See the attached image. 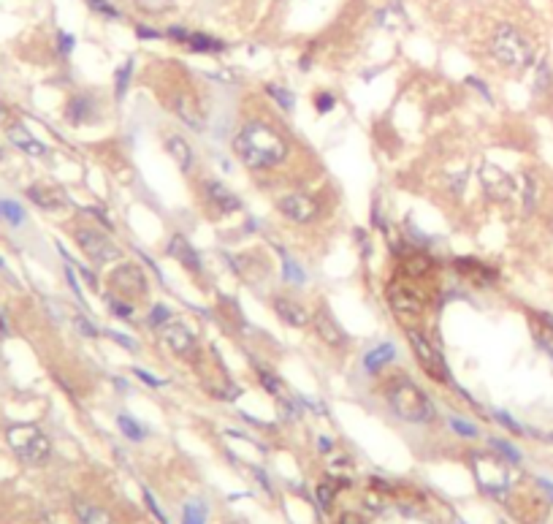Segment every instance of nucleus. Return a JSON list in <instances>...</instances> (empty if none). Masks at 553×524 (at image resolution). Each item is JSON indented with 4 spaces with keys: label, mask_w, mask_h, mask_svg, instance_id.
Listing matches in <instances>:
<instances>
[{
    "label": "nucleus",
    "mask_w": 553,
    "mask_h": 524,
    "mask_svg": "<svg viewBox=\"0 0 553 524\" xmlns=\"http://www.w3.org/2000/svg\"><path fill=\"white\" fill-rule=\"evenodd\" d=\"M201 191H203V201L215 209V215H230V212H239L242 209V198L236 193H230L228 188H225V182L203 180Z\"/></svg>",
    "instance_id": "nucleus-9"
},
{
    "label": "nucleus",
    "mask_w": 553,
    "mask_h": 524,
    "mask_svg": "<svg viewBox=\"0 0 553 524\" xmlns=\"http://www.w3.org/2000/svg\"><path fill=\"white\" fill-rule=\"evenodd\" d=\"M73 36H68V33H60L57 36V46H60V55H71L73 52Z\"/></svg>",
    "instance_id": "nucleus-50"
},
{
    "label": "nucleus",
    "mask_w": 553,
    "mask_h": 524,
    "mask_svg": "<svg viewBox=\"0 0 553 524\" xmlns=\"http://www.w3.org/2000/svg\"><path fill=\"white\" fill-rule=\"evenodd\" d=\"M407 337H410V343H412L415 359H418V364L423 367V373L429 375L432 381H437V383H447V381H450V373H447V364H445V359L440 356V351H437L420 331H407Z\"/></svg>",
    "instance_id": "nucleus-7"
},
{
    "label": "nucleus",
    "mask_w": 553,
    "mask_h": 524,
    "mask_svg": "<svg viewBox=\"0 0 553 524\" xmlns=\"http://www.w3.org/2000/svg\"><path fill=\"white\" fill-rule=\"evenodd\" d=\"M393 359H396V348H393L391 343H380L377 348L366 351L364 370L369 375H377V373H382V367H388Z\"/></svg>",
    "instance_id": "nucleus-21"
},
{
    "label": "nucleus",
    "mask_w": 553,
    "mask_h": 524,
    "mask_svg": "<svg viewBox=\"0 0 553 524\" xmlns=\"http://www.w3.org/2000/svg\"><path fill=\"white\" fill-rule=\"evenodd\" d=\"M385 397H388V405H391L393 413L399 415L402 421H407V424H429L434 418V405L426 397V391L418 383H412L410 378H405V375H396L388 383Z\"/></svg>",
    "instance_id": "nucleus-2"
},
{
    "label": "nucleus",
    "mask_w": 553,
    "mask_h": 524,
    "mask_svg": "<svg viewBox=\"0 0 553 524\" xmlns=\"http://www.w3.org/2000/svg\"><path fill=\"white\" fill-rule=\"evenodd\" d=\"M0 215L9 221V226H22L25 223V209L19 207L16 201H9V198L0 201Z\"/></svg>",
    "instance_id": "nucleus-34"
},
{
    "label": "nucleus",
    "mask_w": 553,
    "mask_h": 524,
    "mask_svg": "<svg viewBox=\"0 0 553 524\" xmlns=\"http://www.w3.org/2000/svg\"><path fill=\"white\" fill-rule=\"evenodd\" d=\"M106 337L108 340H114V343L120 345V348H125V351H138V343H136L133 337H128V334H122V331L117 329H106Z\"/></svg>",
    "instance_id": "nucleus-40"
},
{
    "label": "nucleus",
    "mask_w": 553,
    "mask_h": 524,
    "mask_svg": "<svg viewBox=\"0 0 553 524\" xmlns=\"http://www.w3.org/2000/svg\"><path fill=\"white\" fill-rule=\"evenodd\" d=\"M6 438H9L14 454L25 465H44L52 454V443L36 424H14V427H9Z\"/></svg>",
    "instance_id": "nucleus-4"
},
{
    "label": "nucleus",
    "mask_w": 553,
    "mask_h": 524,
    "mask_svg": "<svg viewBox=\"0 0 553 524\" xmlns=\"http://www.w3.org/2000/svg\"><path fill=\"white\" fill-rule=\"evenodd\" d=\"M339 524H364V522H361V516H358V513H342Z\"/></svg>",
    "instance_id": "nucleus-53"
},
{
    "label": "nucleus",
    "mask_w": 553,
    "mask_h": 524,
    "mask_svg": "<svg viewBox=\"0 0 553 524\" xmlns=\"http://www.w3.org/2000/svg\"><path fill=\"white\" fill-rule=\"evenodd\" d=\"M73 513L81 524H111V516H108L103 508H98L93 503H84V500H76L73 503Z\"/></svg>",
    "instance_id": "nucleus-24"
},
{
    "label": "nucleus",
    "mask_w": 553,
    "mask_h": 524,
    "mask_svg": "<svg viewBox=\"0 0 553 524\" xmlns=\"http://www.w3.org/2000/svg\"><path fill=\"white\" fill-rule=\"evenodd\" d=\"M163 147H166V152L171 155V161L179 166L182 174H190V171H193L196 155H193V147L188 144V138L179 136V133H168V136L163 138Z\"/></svg>",
    "instance_id": "nucleus-17"
},
{
    "label": "nucleus",
    "mask_w": 553,
    "mask_h": 524,
    "mask_svg": "<svg viewBox=\"0 0 553 524\" xmlns=\"http://www.w3.org/2000/svg\"><path fill=\"white\" fill-rule=\"evenodd\" d=\"M73 269H79L81 280H87V286H90V288H98V280H95V275L90 272V269H84V266H73Z\"/></svg>",
    "instance_id": "nucleus-52"
},
{
    "label": "nucleus",
    "mask_w": 553,
    "mask_h": 524,
    "mask_svg": "<svg viewBox=\"0 0 553 524\" xmlns=\"http://www.w3.org/2000/svg\"><path fill=\"white\" fill-rule=\"evenodd\" d=\"M108 286H111V293H117L122 299L133 302V299H141L147 293V277H144L141 266H136V263H120L108 275Z\"/></svg>",
    "instance_id": "nucleus-6"
},
{
    "label": "nucleus",
    "mask_w": 553,
    "mask_h": 524,
    "mask_svg": "<svg viewBox=\"0 0 553 524\" xmlns=\"http://www.w3.org/2000/svg\"><path fill=\"white\" fill-rule=\"evenodd\" d=\"M274 313L280 316V321H285V323L293 326V329H304L307 323H312L310 313H307L298 302L288 299V296H277V299H274Z\"/></svg>",
    "instance_id": "nucleus-20"
},
{
    "label": "nucleus",
    "mask_w": 553,
    "mask_h": 524,
    "mask_svg": "<svg viewBox=\"0 0 553 524\" xmlns=\"http://www.w3.org/2000/svg\"><path fill=\"white\" fill-rule=\"evenodd\" d=\"M87 6L93 9L98 16H106V19H120V9L114 6V3H108V0H87Z\"/></svg>",
    "instance_id": "nucleus-38"
},
{
    "label": "nucleus",
    "mask_w": 553,
    "mask_h": 524,
    "mask_svg": "<svg viewBox=\"0 0 553 524\" xmlns=\"http://www.w3.org/2000/svg\"><path fill=\"white\" fill-rule=\"evenodd\" d=\"M117 427H120V432L131 443H141L144 438H147V427H141V424H138V421H136L131 413H120V415H117Z\"/></svg>",
    "instance_id": "nucleus-28"
},
{
    "label": "nucleus",
    "mask_w": 553,
    "mask_h": 524,
    "mask_svg": "<svg viewBox=\"0 0 553 524\" xmlns=\"http://www.w3.org/2000/svg\"><path fill=\"white\" fill-rule=\"evenodd\" d=\"M131 373H133L136 378H138V381H141V383H147V386H155V388L166 386V381H163V378H155V375H152V373H147V370H141V367H133V370H131Z\"/></svg>",
    "instance_id": "nucleus-44"
},
{
    "label": "nucleus",
    "mask_w": 553,
    "mask_h": 524,
    "mask_svg": "<svg viewBox=\"0 0 553 524\" xmlns=\"http://www.w3.org/2000/svg\"><path fill=\"white\" fill-rule=\"evenodd\" d=\"M95 114V101L90 96H73L66 106V117L71 125H81Z\"/></svg>",
    "instance_id": "nucleus-23"
},
{
    "label": "nucleus",
    "mask_w": 553,
    "mask_h": 524,
    "mask_svg": "<svg viewBox=\"0 0 553 524\" xmlns=\"http://www.w3.org/2000/svg\"><path fill=\"white\" fill-rule=\"evenodd\" d=\"M266 93H269L280 106H283V111H293V106H296V98H293V93L288 90V87H280V84H266Z\"/></svg>",
    "instance_id": "nucleus-33"
},
{
    "label": "nucleus",
    "mask_w": 553,
    "mask_h": 524,
    "mask_svg": "<svg viewBox=\"0 0 553 524\" xmlns=\"http://www.w3.org/2000/svg\"><path fill=\"white\" fill-rule=\"evenodd\" d=\"M312 326L318 331V337L323 340L325 345H331V348H342V345H347V334L342 331L334 316L328 313V307H320L315 316H312Z\"/></svg>",
    "instance_id": "nucleus-15"
},
{
    "label": "nucleus",
    "mask_w": 553,
    "mask_h": 524,
    "mask_svg": "<svg viewBox=\"0 0 553 524\" xmlns=\"http://www.w3.org/2000/svg\"><path fill=\"white\" fill-rule=\"evenodd\" d=\"M453 266H456V272H459V275L470 277L475 286H480V288H488V286H494V283L499 280V272H497L494 266L477 261V258H472V256H461V258L453 261Z\"/></svg>",
    "instance_id": "nucleus-11"
},
{
    "label": "nucleus",
    "mask_w": 553,
    "mask_h": 524,
    "mask_svg": "<svg viewBox=\"0 0 553 524\" xmlns=\"http://www.w3.org/2000/svg\"><path fill=\"white\" fill-rule=\"evenodd\" d=\"M318 448H320V451H325V454H328V451H331V448H334V443H331V438H320V440H318Z\"/></svg>",
    "instance_id": "nucleus-55"
},
{
    "label": "nucleus",
    "mask_w": 553,
    "mask_h": 524,
    "mask_svg": "<svg viewBox=\"0 0 553 524\" xmlns=\"http://www.w3.org/2000/svg\"><path fill=\"white\" fill-rule=\"evenodd\" d=\"M171 323V307H166V304H152V310H149L147 316V326L149 329H163V326H168Z\"/></svg>",
    "instance_id": "nucleus-32"
},
{
    "label": "nucleus",
    "mask_w": 553,
    "mask_h": 524,
    "mask_svg": "<svg viewBox=\"0 0 553 524\" xmlns=\"http://www.w3.org/2000/svg\"><path fill=\"white\" fill-rule=\"evenodd\" d=\"M537 207V180L534 174H524V212Z\"/></svg>",
    "instance_id": "nucleus-37"
},
{
    "label": "nucleus",
    "mask_w": 553,
    "mask_h": 524,
    "mask_svg": "<svg viewBox=\"0 0 553 524\" xmlns=\"http://www.w3.org/2000/svg\"><path fill=\"white\" fill-rule=\"evenodd\" d=\"M171 109H174L176 117L188 125V128H193V131H203V128H206L203 109L198 106V101L190 96V93H176V96L171 98Z\"/></svg>",
    "instance_id": "nucleus-14"
},
{
    "label": "nucleus",
    "mask_w": 553,
    "mask_h": 524,
    "mask_svg": "<svg viewBox=\"0 0 553 524\" xmlns=\"http://www.w3.org/2000/svg\"><path fill=\"white\" fill-rule=\"evenodd\" d=\"M288 138L283 131H277L269 120H250L242 125V131L233 138V152L247 168L266 171L280 166L288 158Z\"/></svg>",
    "instance_id": "nucleus-1"
},
{
    "label": "nucleus",
    "mask_w": 553,
    "mask_h": 524,
    "mask_svg": "<svg viewBox=\"0 0 553 524\" xmlns=\"http://www.w3.org/2000/svg\"><path fill=\"white\" fill-rule=\"evenodd\" d=\"M185 46H190L196 55H220V52H225L228 49V44L215 39V36H209V33H190V39Z\"/></svg>",
    "instance_id": "nucleus-22"
},
{
    "label": "nucleus",
    "mask_w": 553,
    "mask_h": 524,
    "mask_svg": "<svg viewBox=\"0 0 553 524\" xmlns=\"http://www.w3.org/2000/svg\"><path fill=\"white\" fill-rule=\"evenodd\" d=\"M166 36H168L171 41H176V44H188L190 30H188V28H182V25H171V28L166 30Z\"/></svg>",
    "instance_id": "nucleus-46"
},
{
    "label": "nucleus",
    "mask_w": 553,
    "mask_h": 524,
    "mask_svg": "<svg viewBox=\"0 0 553 524\" xmlns=\"http://www.w3.org/2000/svg\"><path fill=\"white\" fill-rule=\"evenodd\" d=\"M6 133H9V141H11L16 150H22L25 155L30 158H44L46 155V144L39 141V138L33 136L27 128L22 125H6Z\"/></svg>",
    "instance_id": "nucleus-19"
},
{
    "label": "nucleus",
    "mask_w": 553,
    "mask_h": 524,
    "mask_svg": "<svg viewBox=\"0 0 553 524\" xmlns=\"http://www.w3.org/2000/svg\"><path fill=\"white\" fill-rule=\"evenodd\" d=\"M537 318H540V321H542V326H545V329L553 331V316H551V313H545V310H540V313H537Z\"/></svg>",
    "instance_id": "nucleus-54"
},
{
    "label": "nucleus",
    "mask_w": 553,
    "mask_h": 524,
    "mask_svg": "<svg viewBox=\"0 0 553 524\" xmlns=\"http://www.w3.org/2000/svg\"><path fill=\"white\" fill-rule=\"evenodd\" d=\"M258 375H260V383H263L266 391H271V394H280L283 383H280V378H277V375L269 373V370H263V367H258Z\"/></svg>",
    "instance_id": "nucleus-41"
},
{
    "label": "nucleus",
    "mask_w": 553,
    "mask_h": 524,
    "mask_svg": "<svg viewBox=\"0 0 553 524\" xmlns=\"http://www.w3.org/2000/svg\"><path fill=\"white\" fill-rule=\"evenodd\" d=\"M480 182H483L486 193L491 198H497V201H504V198H510V193H513V180L502 171L499 166L488 163V161L480 168Z\"/></svg>",
    "instance_id": "nucleus-13"
},
{
    "label": "nucleus",
    "mask_w": 553,
    "mask_h": 524,
    "mask_svg": "<svg viewBox=\"0 0 553 524\" xmlns=\"http://www.w3.org/2000/svg\"><path fill=\"white\" fill-rule=\"evenodd\" d=\"M494 418L499 421L502 427H507L510 432H515V435H521L524 429H521V424H515L513 418H510V413H504V410H494Z\"/></svg>",
    "instance_id": "nucleus-45"
},
{
    "label": "nucleus",
    "mask_w": 553,
    "mask_h": 524,
    "mask_svg": "<svg viewBox=\"0 0 553 524\" xmlns=\"http://www.w3.org/2000/svg\"><path fill=\"white\" fill-rule=\"evenodd\" d=\"M434 261L426 256V253H415V250H410L405 256V263H402V269H405V275L410 277H426L432 272Z\"/></svg>",
    "instance_id": "nucleus-25"
},
{
    "label": "nucleus",
    "mask_w": 553,
    "mask_h": 524,
    "mask_svg": "<svg viewBox=\"0 0 553 524\" xmlns=\"http://www.w3.org/2000/svg\"><path fill=\"white\" fill-rule=\"evenodd\" d=\"M73 323H76L79 334H84V337H90V340H93V337H98V329H95V326L90 323V321H87V318L76 316V321H73Z\"/></svg>",
    "instance_id": "nucleus-48"
},
{
    "label": "nucleus",
    "mask_w": 553,
    "mask_h": 524,
    "mask_svg": "<svg viewBox=\"0 0 553 524\" xmlns=\"http://www.w3.org/2000/svg\"><path fill=\"white\" fill-rule=\"evenodd\" d=\"M334 106H337V98L331 96V93H318L315 96V109L320 111V114H328Z\"/></svg>",
    "instance_id": "nucleus-42"
},
{
    "label": "nucleus",
    "mask_w": 553,
    "mask_h": 524,
    "mask_svg": "<svg viewBox=\"0 0 553 524\" xmlns=\"http://www.w3.org/2000/svg\"><path fill=\"white\" fill-rule=\"evenodd\" d=\"M540 486H542V489H545V492H548V495H553V483H551V481H545V478H540Z\"/></svg>",
    "instance_id": "nucleus-56"
},
{
    "label": "nucleus",
    "mask_w": 553,
    "mask_h": 524,
    "mask_svg": "<svg viewBox=\"0 0 553 524\" xmlns=\"http://www.w3.org/2000/svg\"><path fill=\"white\" fill-rule=\"evenodd\" d=\"M475 478L491 495H504V489H507V470L499 459H491V456L475 459Z\"/></svg>",
    "instance_id": "nucleus-8"
},
{
    "label": "nucleus",
    "mask_w": 553,
    "mask_h": 524,
    "mask_svg": "<svg viewBox=\"0 0 553 524\" xmlns=\"http://www.w3.org/2000/svg\"><path fill=\"white\" fill-rule=\"evenodd\" d=\"M467 84H472L475 90H480V96L486 98L488 104L494 101V98H491V90H488V87H486V84H483V82H480V79H475V76H470V79H467Z\"/></svg>",
    "instance_id": "nucleus-51"
},
{
    "label": "nucleus",
    "mask_w": 553,
    "mask_h": 524,
    "mask_svg": "<svg viewBox=\"0 0 553 524\" xmlns=\"http://www.w3.org/2000/svg\"><path fill=\"white\" fill-rule=\"evenodd\" d=\"M491 445H494V448H497V451H499V454L504 456L507 462H513V465H518V462H521V451H518V448H513V445H510L507 440L494 438V440H491Z\"/></svg>",
    "instance_id": "nucleus-39"
},
{
    "label": "nucleus",
    "mask_w": 553,
    "mask_h": 524,
    "mask_svg": "<svg viewBox=\"0 0 553 524\" xmlns=\"http://www.w3.org/2000/svg\"><path fill=\"white\" fill-rule=\"evenodd\" d=\"M491 55L497 57L502 66H507V69L524 71L532 66L534 49L513 25H499L494 30V39H491Z\"/></svg>",
    "instance_id": "nucleus-3"
},
{
    "label": "nucleus",
    "mask_w": 553,
    "mask_h": 524,
    "mask_svg": "<svg viewBox=\"0 0 553 524\" xmlns=\"http://www.w3.org/2000/svg\"><path fill=\"white\" fill-rule=\"evenodd\" d=\"M27 198L36 204L39 209H46V212H52V209H60L66 204V196L60 188H54V185H46V182H33L30 188H27Z\"/></svg>",
    "instance_id": "nucleus-18"
},
{
    "label": "nucleus",
    "mask_w": 553,
    "mask_h": 524,
    "mask_svg": "<svg viewBox=\"0 0 553 524\" xmlns=\"http://www.w3.org/2000/svg\"><path fill=\"white\" fill-rule=\"evenodd\" d=\"M182 524H206V505L201 500H190L182 508Z\"/></svg>",
    "instance_id": "nucleus-31"
},
{
    "label": "nucleus",
    "mask_w": 553,
    "mask_h": 524,
    "mask_svg": "<svg viewBox=\"0 0 553 524\" xmlns=\"http://www.w3.org/2000/svg\"><path fill=\"white\" fill-rule=\"evenodd\" d=\"M166 253H168L171 258H176V261L182 263L188 272H196V275H201V272H203L201 256H198V250H196L188 242V236L174 234L171 239H168V248H166Z\"/></svg>",
    "instance_id": "nucleus-16"
},
{
    "label": "nucleus",
    "mask_w": 553,
    "mask_h": 524,
    "mask_svg": "<svg viewBox=\"0 0 553 524\" xmlns=\"http://www.w3.org/2000/svg\"><path fill=\"white\" fill-rule=\"evenodd\" d=\"M103 299H106L111 316H117L120 321H131V318H133V304L128 302V299H122L117 293H106Z\"/></svg>",
    "instance_id": "nucleus-30"
},
{
    "label": "nucleus",
    "mask_w": 553,
    "mask_h": 524,
    "mask_svg": "<svg viewBox=\"0 0 553 524\" xmlns=\"http://www.w3.org/2000/svg\"><path fill=\"white\" fill-rule=\"evenodd\" d=\"M136 36H138L141 41H158L163 33L155 28H149V25H138V28H136Z\"/></svg>",
    "instance_id": "nucleus-47"
},
{
    "label": "nucleus",
    "mask_w": 553,
    "mask_h": 524,
    "mask_svg": "<svg viewBox=\"0 0 553 524\" xmlns=\"http://www.w3.org/2000/svg\"><path fill=\"white\" fill-rule=\"evenodd\" d=\"M144 503H147V508L152 510L155 516H158V522H161V524H168V519H166V513H163L161 505H158V500H155V497L149 495V492H144Z\"/></svg>",
    "instance_id": "nucleus-49"
},
{
    "label": "nucleus",
    "mask_w": 553,
    "mask_h": 524,
    "mask_svg": "<svg viewBox=\"0 0 553 524\" xmlns=\"http://www.w3.org/2000/svg\"><path fill=\"white\" fill-rule=\"evenodd\" d=\"M277 209L283 212L285 218H290L293 223H312L318 218V201L307 193H290V196H283L280 201H277Z\"/></svg>",
    "instance_id": "nucleus-10"
},
{
    "label": "nucleus",
    "mask_w": 553,
    "mask_h": 524,
    "mask_svg": "<svg viewBox=\"0 0 553 524\" xmlns=\"http://www.w3.org/2000/svg\"><path fill=\"white\" fill-rule=\"evenodd\" d=\"M551 82H553L551 66L542 60L540 69H537V79H534V96H548L551 93Z\"/></svg>",
    "instance_id": "nucleus-35"
},
{
    "label": "nucleus",
    "mask_w": 553,
    "mask_h": 524,
    "mask_svg": "<svg viewBox=\"0 0 553 524\" xmlns=\"http://www.w3.org/2000/svg\"><path fill=\"white\" fill-rule=\"evenodd\" d=\"M131 79H133V57H128L120 69H117V74H114V98H117V104H122L125 96H128Z\"/></svg>",
    "instance_id": "nucleus-27"
},
{
    "label": "nucleus",
    "mask_w": 553,
    "mask_h": 524,
    "mask_svg": "<svg viewBox=\"0 0 553 524\" xmlns=\"http://www.w3.org/2000/svg\"><path fill=\"white\" fill-rule=\"evenodd\" d=\"M450 427H453V432H459L461 438H477V427L467 424L464 418H450Z\"/></svg>",
    "instance_id": "nucleus-43"
},
{
    "label": "nucleus",
    "mask_w": 553,
    "mask_h": 524,
    "mask_svg": "<svg viewBox=\"0 0 553 524\" xmlns=\"http://www.w3.org/2000/svg\"><path fill=\"white\" fill-rule=\"evenodd\" d=\"M391 304L402 313H420V299L407 288H399V286H391Z\"/></svg>",
    "instance_id": "nucleus-26"
},
{
    "label": "nucleus",
    "mask_w": 553,
    "mask_h": 524,
    "mask_svg": "<svg viewBox=\"0 0 553 524\" xmlns=\"http://www.w3.org/2000/svg\"><path fill=\"white\" fill-rule=\"evenodd\" d=\"M73 239H76V245H79L81 253H84L93 263H98V266L117 261L122 256V250L114 245V239L106 236L103 231H98V228H87V226H84V228H76V231H73Z\"/></svg>",
    "instance_id": "nucleus-5"
},
{
    "label": "nucleus",
    "mask_w": 553,
    "mask_h": 524,
    "mask_svg": "<svg viewBox=\"0 0 553 524\" xmlns=\"http://www.w3.org/2000/svg\"><path fill=\"white\" fill-rule=\"evenodd\" d=\"M0 269H3V258H0Z\"/></svg>",
    "instance_id": "nucleus-57"
},
{
    "label": "nucleus",
    "mask_w": 553,
    "mask_h": 524,
    "mask_svg": "<svg viewBox=\"0 0 553 524\" xmlns=\"http://www.w3.org/2000/svg\"><path fill=\"white\" fill-rule=\"evenodd\" d=\"M339 483L334 481V478H325V481L318 483V503H320L323 508H331V503H334V497H337Z\"/></svg>",
    "instance_id": "nucleus-36"
},
{
    "label": "nucleus",
    "mask_w": 553,
    "mask_h": 524,
    "mask_svg": "<svg viewBox=\"0 0 553 524\" xmlns=\"http://www.w3.org/2000/svg\"><path fill=\"white\" fill-rule=\"evenodd\" d=\"M277 253L283 256V277L288 283H293V286H304L307 283V275H304V269H301V263H296L285 250L277 248Z\"/></svg>",
    "instance_id": "nucleus-29"
},
{
    "label": "nucleus",
    "mask_w": 553,
    "mask_h": 524,
    "mask_svg": "<svg viewBox=\"0 0 553 524\" xmlns=\"http://www.w3.org/2000/svg\"><path fill=\"white\" fill-rule=\"evenodd\" d=\"M163 340L182 359H188L190 353L196 351V331L185 326V323H179V321H171L168 326H163Z\"/></svg>",
    "instance_id": "nucleus-12"
}]
</instances>
